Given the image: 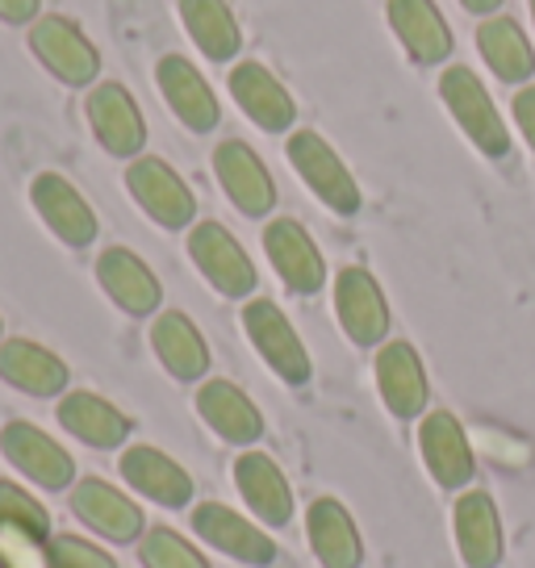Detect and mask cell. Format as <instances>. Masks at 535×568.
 <instances>
[{
    "instance_id": "obj_33",
    "label": "cell",
    "mask_w": 535,
    "mask_h": 568,
    "mask_svg": "<svg viewBox=\"0 0 535 568\" xmlns=\"http://www.w3.org/2000/svg\"><path fill=\"white\" fill-rule=\"evenodd\" d=\"M0 523H18L38 535H51V510L13 480H0Z\"/></svg>"
},
{
    "instance_id": "obj_32",
    "label": "cell",
    "mask_w": 535,
    "mask_h": 568,
    "mask_svg": "<svg viewBox=\"0 0 535 568\" xmlns=\"http://www.w3.org/2000/svg\"><path fill=\"white\" fill-rule=\"evenodd\" d=\"M0 568H54L51 535H38L18 523H0Z\"/></svg>"
},
{
    "instance_id": "obj_7",
    "label": "cell",
    "mask_w": 535,
    "mask_h": 568,
    "mask_svg": "<svg viewBox=\"0 0 535 568\" xmlns=\"http://www.w3.org/2000/svg\"><path fill=\"white\" fill-rule=\"evenodd\" d=\"M418 456L427 464L431 480L456 494V489H468V480L477 473V456H473V444H468V430L464 423L452 414V409H431L418 423Z\"/></svg>"
},
{
    "instance_id": "obj_38",
    "label": "cell",
    "mask_w": 535,
    "mask_h": 568,
    "mask_svg": "<svg viewBox=\"0 0 535 568\" xmlns=\"http://www.w3.org/2000/svg\"><path fill=\"white\" fill-rule=\"evenodd\" d=\"M532 18H535V0H532Z\"/></svg>"
},
{
    "instance_id": "obj_20",
    "label": "cell",
    "mask_w": 535,
    "mask_h": 568,
    "mask_svg": "<svg viewBox=\"0 0 535 568\" xmlns=\"http://www.w3.org/2000/svg\"><path fill=\"white\" fill-rule=\"evenodd\" d=\"M122 480L134 489V494L151 497L155 506H168V510H184L193 501V477L180 468L168 452L151 444H130L122 452Z\"/></svg>"
},
{
    "instance_id": "obj_34",
    "label": "cell",
    "mask_w": 535,
    "mask_h": 568,
    "mask_svg": "<svg viewBox=\"0 0 535 568\" xmlns=\"http://www.w3.org/2000/svg\"><path fill=\"white\" fill-rule=\"evenodd\" d=\"M51 565L54 568H118L105 548H97L80 535H51Z\"/></svg>"
},
{
    "instance_id": "obj_29",
    "label": "cell",
    "mask_w": 535,
    "mask_h": 568,
    "mask_svg": "<svg viewBox=\"0 0 535 568\" xmlns=\"http://www.w3.org/2000/svg\"><path fill=\"white\" fill-rule=\"evenodd\" d=\"M473 38H477V51H482L485 68L494 71L502 84H523V80L535 75V51L518 21L485 18Z\"/></svg>"
},
{
    "instance_id": "obj_26",
    "label": "cell",
    "mask_w": 535,
    "mask_h": 568,
    "mask_svg": "<svg viewBox=\"0 0 535 568\" xmlns=\"http://www.w3.org/2000/svg\"><path fill=\"white\" fill-rule=\"evenodd\" d=\"M0 381L30 397H59L68 389V364L34 338H4L0 343Z\"/></svg>"
},
{
    "instance_id": "obj_1",
    "label": "cell",
    "mask_w": 535,
    "mask_h": 568,
    "mask_svg": "<svg viewBox=\"0 0 535 568\" xmlns=\"http://www.w3.org/2000/svg\"><path fill=\"white\" fill-rule=\"evenodd\" d=\"M440 101L452 113V122L464 130V139L482 151L485 160H506L511 155V130L502 122L498 105L489 101L485 84L468 68H447L440 75Z\"/></svg>"
},
{
    "instance_id": "obj_19",
    "label": "cell",
    "mask_w": 535,
    "mask_h": 568,
    "mask_svg": "<svg viewBox=\"0 0 535 568\" xmlns=\"http://www.w3.org/2000/svg\"><path fill=\"white\" fill-rule=\"evenodd\" d=\"M231 97H234V105L243 109L264 134H285V130H293V122H297L293 92H289L264 63H255V59L234 63Z\"/></svg>"
},
{
    "instance_id": "obj_21",
    "label": "cell",
    "mask_w": 535,
    "mask_h": 568,
    "mask_svg": "<svg viewBox=\"0 0 535 568\" xmlns=\"http://www.w3.org/2000/svg\"><path fill=\"white\" fill-rule=\"evenodd\" d=\"M196 414H201V423L210 426L218 439H226L234 447H251L264 435V414H260V406L234 381H222V376L201 381V389H196Z\"/></svg>"
},
{
    "instance_id": "obj_37",
    "label": "cell",
    "mask_w": 535,
    "mask_h": 568,
    "mask_svg": "<svg viewBox=\"0 0 535 568\" xmlns=\"http://www.w3.org/2000/svg\"><path fill=\"white\" fill-rule=\"evenodd\" d=\"M468 13H477V18H494L502 9V0H461Z\"/></svg>"
},
{
    "instance_id": "obj_27",
    "label": "cell",
    "mask_w": 535,
    "mask_h": 568,
    "mask_svg": "<svg viewBox=\"0 0 535 568\" xmlns=\"http://www.w3.org/2000/svg\"><path fill=\"white\" fill-rule=\"evenodd\" d=\"M59 426L75 435L80 444L101 447V452H113L130 439V418L101 393L89 389H72L59 397Z\"/></svg>"
},
{
    "instance_id": "obj_6",
    "label": "cell",
    "mask_w": 535,
    "mask_h": 568,
    "mask_svg": "<svg viewBox=\"0 0 535 568\" xmlns=\"http://www.w3.org/2000/svg\"><path fill=\"white\" fill-rule=\"evenodd\" d=\"M30 51L68 89H84L101 71V54L89 42V34L72 18H59V13H47L30 26Z\"/></svg>"
},
{
    "instance_id": "obj_23",
    "label": "cell",
    "mask_w": 535,
    "mask_h": 568,
    "mask_svg": "<svg viewBox=\"0 0 535 568\" xmlns=\"http://www.w3.org/2000/svg\"><path fill=\"white\" fill-rule=\"evenodd\" d=\"M97 281H101L109 302L118 305V310H125V314H134V318L155 314L163 302L160 276H155L130 247L101 251V255H97Z\"/></svg>"
},
{
    "instance_id": "obj_15",
    "label": "cell",
    "mask_w": 535,
    "mask_h": 568,
    "mask_svg": "<svg viewBox=\"0 0 535 568\" xmlns=\"http://www.w3.org/2000/svg\"><path fill=\"white\" fill-rule=\"evenodd\" d=\"M214 176H218V184H222V193L231 196V205L243 213V217H268L272 205H276L272 172H268L264 160L251 151L248 142H239V139L218 142Z\"/></svg>"
},
{
    "instance_id": "obj_4",
    "label": "cell",
    "mask_w": 535,
    "mask_h": 568,
    "mask_svg": "<svg viewBox=\"0 0 535 568\" xmlns=\"http://www.w3.org/2000/svg\"><path fill=\"white\" fill-rule=\"evenodd\" d=\"M189 260L196 264V272L205 276L210 288H218L222 297H234V302L251 297L255 284H260L251 255L222 222H196L189 231Z\"/></svg>"
},
{
    "instance_id": "obj_13",
    "label": "cell",
    "mask_w": 535,
    "mask_h": 568,
    "mask_svg": "<svg viewBox=\"0 0 535 568\" xmlns=\"http://www.w3.org/2000/svg\"><path fill=\"white\" fill-rule=\"evenodd\" d=\"M30 205L42 217V226L68 243V247H89L97 239V213L84 201V193L75 189L68 176L59 172H38L34 184H30Z\"/></svg>"
},
{
    "instance_id": "obj_8",
    "label": "cell",
    "mask_w": 535,
    "mask_h": 568,
    "mask_svg": "<svg viewBox=\"0 0 535 568\" xmlns=\"http://www.w3.org/2000/svg\"><path fill=\"white\" fill-rule=\"evenodd\" d=\"M193 531L214 551L231 556L239 565H276V539L264 527H255L251 518L239 515V510H231L226 501H201V506H193Z\"/></svg>"
},
{
    "instance_id": "obj_18",
    "label": "cell",
    "mask_w": 535,
    "mask_h": 568,
    "mask_svg": "<svg viewBox=\"0 0 535 568\" xmlns=\"http://www.w3.org/2000/svg\"><path fill=\"white\" fill-rule=\"evenodd\" d=\"M452 535L461 551L464 568H498L506 539H502V518L494 497L485 489H464L452 506Z\"/></svg>"
},
{
    "instance_id": "obj_2",
    "label": "cell",
    "mask_w": 535,
    "mask_h": 568,
    "mask_svg": "<svg viewBox=\"0 0 535 568\" xmlns=\"http://www.w3.org/2000/svg\"><path fill=\"white\" fill-rule=\"evenodd\" d=\"M289 163L302 176L305 189L331 213L352 217L360 210V184L352 176V168L340 160V151L322 139L319 130H293L289 134Z\"/></svg>"
},
{
    "instance_id": "obj_10",
    "label": "cell",
    "mask_w": 535,
    "mask_h": 568,
    "mask_svg": "<svg viewBox=\"0 0 535 568\" xmlns=\"http://www.w3.org/2000/svg\"><path fill=\"white\" fill-rule=\"evenodd\" d=\"M0 452H4V460L13 464L18 473H26L42 489H68V485H75V460L68 456V447L54 444L42 426L26 423V418L4 423Z\"/></svg>"
},
{
    "instance_id": "obj_24",
    "label": "cell",
    "mask_w": 535,
    "mask_h": 568,
    "mask_svg": "<svg viewBox=\"0 0 535 568\" xmlns=\"http://www.w3.org/2000/svg\"><path fill=\"white\" fill-rule=\"evenodd\" d=\"M390 30L402 42V51L418 68H435L452 54V30L435 0H390Z\"/></svg>"
},
{
    "instance_id": "obj_14",
    "label": "cell",
    "mask_w": 535,
    "mask_h": 568,
    "mask_svg": "<svg viewBox=\"0 0 535 568\" xmlns=\"http://www.w3.org/2000/svg\"><path fill=\"white\" fill-rule=\"evenodd\" d=\"M373 376H376V393L390 409L393 418L411 423L427 409L431 385H427V368L414 352L411 343L393 338V343H381L373 359Z\"/></svg>"
},
{
    "instance_id": "obj_28",
    "label": "cell",
    "mask_w": 535,
    "mask_h": 568,
    "mask_svg": "<svg viewBox=\"0 0 535 568\" xmlns=\"http://www.w3.org/2000/svg\"><path fill=\"white\" fill-rule=\"evenodd\" d=\"M151 347L168 368V376H176L184 385L205 381V373H210V343L196 331V322L180 310H163L160 318L151 322Z\"/></svg>"
},
{
    "instance_id": "obj_22",
    "label": "cell",
    "mask_w": 535,
    "mask_h": 568,
    "mask_svg": "<svg viewBox=\"0 0 535 568\" xmlns=\"http://www.w3.org/2000/svg\"><path fill=\"white\" fill-rule=\"evenodd\" d=\"M234 489L243 494L251 506V515L260 518L264 527H289L293 518V489H289L281 464L272 460L268 452H239L234 456Z\"/></svg>"
},
{
    "instance_id": "obj_11",
    "label": "cell",
    "mask_w": 535,
    "mask_h": 568,
    "mask_svg": "<svg viewBox=\"0 0 535 568\" xmlns=\"http://www.w3.org/2000/svg\"><path fill=\"white\" fill-rule=\"evenodd\" d=\"M335 318L356 347H381L390 335V302L369 267H343L335 276Z\"/></svg>"
},
{
    "instance_id": "obj_3",
    "label": "cell",
    "mask_w": 535,
    "mask_h": 568,
    "mask_svg": "<svg viewBox=\"0 0 535 568\" xmlns=\"http://www.w3.org/2000/svg\"><path fill=\"white\" fill-rule=\"evenodd\" d=\"M243 331H248L251 347L260 352L272 373L281 376L285 385H305L314 364H310V352H305L302 335L293 331V322L285 318V310L268 297H248L243 305Z\"/></svg>"
},
{
    "instance_id": "obj_5",
    "label": "cell",
    "mask_w": 535,
    "mask_h": 568,
    "mask_svg": "<svg viewBox=\"0 0 535 568\" xmlns=\"http://www.w3.org/2000/svg\"><path fill=\"white\" fill-rule=\"evenodd\" d=\"M125 189L139 201V210L160 222L163 231H184L193 226L196 217V196L193 189L184 184L172 163H163L160 155H139L125 168Z\"/></svg>"
},
{
    "instance_id": "obj_25",
    "label": "cell",
    "mask_w": 535,
    "mask_h": 568,
    "mask_svg": "<svg viewBox=\"0 0 535 568\" xmlns=\"http://www.w3.org/2000/svg\"><path fill=\"white\" fill-rule=\"evenodd\" d=\"M305 539L322 568H360L364 544H360L356 518L347 515L340 497H314L305 510Z\"/></svg>"
},
{
    "instance_id": "obj_17",
    "label": "cell",
    "mask_w": 535,
    "mask_h": 568,
    "mask_svg": "<svg viewBox=\"0 0 535 568\" xmlns=\"http://www.w3.org/2000/svg\"><path fill=\"white\" fill-rule=\"evenodd\" d=\"M155 80H160V92L172 118L180 125H189L193 134H210L222 122V105H218L214 89L205 84V75L184 59V54H163L155 63Z\"/></svg>"
},
{
    "instance_id": "obj_35",
    "label": "cell",
    "mask_w": 535,
    "mask_h": 568,
    "mask_svg": "<svg viewBox=\"0 0 535 568\" xmlns=\"http://www.w3.org/2000/svg\"><path fill=\"white\" fill-rule=\"evenodd\" d=\"M511 109H515L518 134H523V139H527V146L535 151V84H532V89H518L515 101H511Z\"/></svg>"
},
{
    "instance_id": "obj_31",
    "label": "cell",
    "mask_w": 535,
    "mask_h": 568,
    "mask_svg": "<svg viewBox=\"0 0 535 568\" xmlns=\"http://www.w3.org/2000/svg\"><path fill=\"white\" fill-rule=\"evenodd\" d=\"M139 560L147 568H210V560L172 527H147L139 539Z\"/></svg>"
},
{
    "instance_id": "obj_30",
    "label": "cell",
    "mask_w": 535,
    "mask_h": 568,
    "mask_svg": "<svg viewBox=\"0 0 535 568\" xmlns=\"http://www.w3.org/2000/svg\"><path fill=\"white\" fill-rule=\"evenodd\" d=\"M176 4L184 30H189V38H193L196 51L205 54V59L226 63V59L239 54L243 30H239V21H234L226 0H176Z\"/></svg>"
},
{
    "instance_id": "obj_16",
    "label": "cell",
    "mask_w": 535,
    "mask_h": 568,
    "mask_svg": "<svg viewBox=\"0 0 535 568\" xmlns=\"http://www.w3.org/2000/svg\"><path fill=\"white\" fill-rule=\"evenodd\" d=\"M72 510L84 527H92V531L113 539V544H134V539H143V531H147V518H143V510H139V501H130L118 485H109V480H101V477L75 480Z\"/></svg>"
},
{
    "instance_id": "obj_12",
    "label": "cell",
    "mask_w": 535,
    "mask_h": 568,
    "mask_svg": "<svg viewBox=\"0 0 535 568\" xmlns=\"http://www.w3.org/2000/svg\"><path fill=\"white\" fill-rule=\"evenodd\" d=\"M89 125L97 142L105 146L109 155H118V160H139V151L147 146V122H143V109L139 101L130 97L125 84L118 80H105V84H97L89 92Z\"/></svg>"
},
{
    "instance_id": "obj_36",
    "label": "cell",
    "mask_w": 535,
    "mask_h": 568,
    "mask_svg": "<svg viewBox=\"0 0 535 568\" xmlns=\"http://www.w3.org/2000/svg\"><path fill=\"white\" fill-rule=\"evenodd\" d=\"M38 9H42V0H0V21H38Z\"/></svg>"
},
{
    "instance_id": "obj_9",
    "label": "cell",
    "mask_w": 535,
    "mask_h": 568,
    "mask_svg": "<svg viewBox=\"0 0 535 568\" xmlns=\"http://www.w3.org/2000/svg\"><path fill=\"white\" fill-rule=\"evenodd\" d=\"M264 255L272 260V267L285 281L289 293H297V297H314L326 284V260H322L319 243L310 239V231L297 217H272L268 222Z\"/></svg>"
}]
</instances>
